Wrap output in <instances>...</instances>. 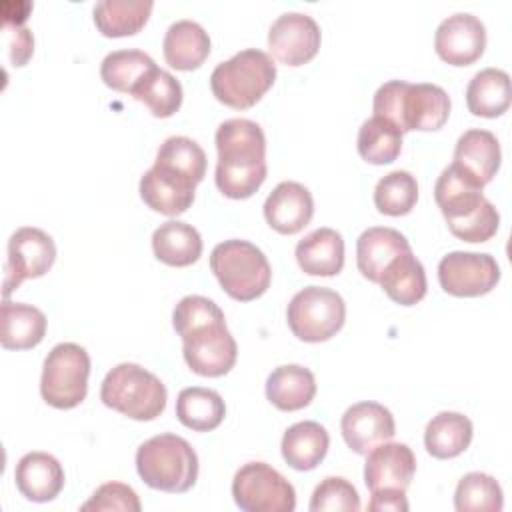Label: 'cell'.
Wrapping results in <instances>:
<instances>
[{"label": "cell", "instance_id": "obj_1", "mask_svg": "<svg viewBox=\"0 0 512 512\" xmlns=\"http://www.w3.org/2000/svg\"><path fill=\"white\" fill-rule=\"evenodd\" d=\"M216 186L232 198H250L266 180V136L260 124L248 118L224 120L216 130Z\"/></svg>", "mask_w": 512, "mask_h": 512}, {"label": "cell", "instance_id": "obj_2", "mask_svg": "<svg viewBox=\"0 0 512 512\" xmlns=\"http://www.w3.org/2000/svg\"><path fill=\"white\" fill-rule=\"evenodd\" d=\"M434 200L456 238L486 242L496 234L500 224L496 206L484 198L482 186L454 162L440 172L434 184Z\"/></svg>", "mask_w": 512, "mask_h": 512}, {"label": "cell", "instance_id": "obj_3", "mask_svg": "<svg viewBox=\"0 0 512 512\" xmlns=\"http://www.w3.org/2000/svg\"><path fill=\"white\" fill-rule=\"evenodd\" d=\"M450 96L438 84L388 80L374 92V116L390 120L404 132L438 130L450 116Z\"/></svg>", "mask_w": 512, "mask_h": 512}, {"label": "cell", "instance_id": "obj_4", "mask_svg": "<svg viewBox=\"0 0 512 512\" xmlns=\"http://www.w3.org/2000/svg\"><path fill=\"white\" fill-rule=\"evenodd\" d=\"M136 470L150 488L180 494L196 484L198 456L188 440L164 432L138 446Z\"/></svg>", "mask_w": 512, "mask_h": 512}, {"label": "cell", "instance_id": "obj_5", "mask_svg": "<svg viewBox=\"0 0 512 512\" xmlns=\"http://www.w3.org/2000/svg\"><path fill=\"white\" fill-rule=\"evenodd\" d=\"M274 80V60L258 48H244L212 70L210 88L224 106L246 110L272 88Z\"/></svg>", "mask_w": 512, "mask_h": 512}, {"label": "cell", "instance_id": "obj_6", "mask_svg": "<svg viewBox=\"0 0 512 512\" xmlns=\"http://www.w3.org/2000/svg\"><path fill=\"white\" fill-rule=\"evenodd\" d=\"M210 270L222 290L240 302L260 298L272 280L266 254L256 244L240 238L224 240L212 248Z\"/></svg>", "mask_w": 512, "mask_h": 512}, {"label": "cell", "instance_id": "obj_7", "mask_svg": "<svg viewBox=\"0 0 512 512\" xmlns=\"http://www.w3.org/2000/svg\"><path fill=\"white\" fill-rule=\"evenodd\" d=\"M100 400L104 406L132 420L146 422L164 412L168 392L162 380L150 370L134 362H122L104 376Z\"/></svg>", "mask_w": 512, "mask_h": 512}, {"label": "cell", "instance_id": "obj_8", "mask_svg": "<svg viewBox=\"0 0 512 512\" xmlns=\"http://www.w3.org/2000/svg\"><path fill=\"white\" fill-rule=\"evenodd\" d=\"M88 376L90 356L86 348L74 342H60L44 358L40 394L52 408H76L86 398Z\"/></svg>", "mask_w": 512, "mask_h": 512}, {"label": "cell", "instance_id": "obj_9", "mask_svg": "<svg viewBox=\"0 0 512 512\" xmlns=\"http://www.w3.org/2000/svg\"><path fill=\"white\" fill-rule=\"evenodd\" d=\"M286 320L298 340L324 342L344 326L346 304L332 288L306 286L288 302Z\"/></svg>", "mask_w": 512, "mask_h": 512}, {"label": "cell", "instance_id": "obj_10", "mask_svg": "<svg viewBox=\"0 0 512 512\" xmlns=\"http://www.w3.org/2000/svg\"><path fill=\"white\" fill-rule=\"evenodd\" d=\"M232 498L244 512H292L296 508L294 486L266 462H248L238 468Z\"/></svg>", "mask_w": 512, "mask_h": 512}, {"label": "cell", "instance_id": "obj_11", "mask_svg": "<svg viewBox=\"0 0 512 512\" xmlns=\"http://www.w3.org/2000/svg\"><path fill=\"white\" fill-rule=\"evenodd\" d=\"M4 264V298L26 278L44 276L56 260V244L50 234L34 226H22L8 240Z\"/></svg>", "mask_w": 512, "mask_h": 512}, {"label": "cell", "instance_id": "obj_12", "mask_svg": "<svg viewBox=\"0 0 512 512\" xmlns=\"http://www.w3.org/2000/svg\"><path fill=\"white\" fill-rule=\"evenodd\" d=\"M438 282L444 292L458 298L488 294L500 282V266L486 252H448L438 264Z\"/></svg>", "mask_w": 512, "mask_h": 512}, {"label": "cell", "instance_id": "obj_13", "mask_svg": "<svg viewBox=\"0 0 512 512\" xmlns=\"http://www.w3.org/2000/svg\"><path fill=\"white\" fill-rule=\"evenodd\" d=\"M182 354L192 372L216 378L234 368L238 344L226 328V320H220L182 336Z\"/></svg>", "mask_w": 512, "mask_h": 512}, {"label": "cell", "instance_id": "obj_14", "mask_svg": "<svg viewBox=\"0 0 512 512\" xmlns=\"http://www.w3.org/2000/svg\"><path fill=\"white\" fill-rule=\"evenodd\" d=\"M320 26L304 12L280 14L268 30V48L272 56L286 66L310 62L320 48Z\"/></svg>", "mask_w": 512, "mask_h": 512}, {"label": "cell", "instance_id": "obj_15", "mask_svg": "<svg viewBox=\"0 0 512 512\" xmlns=\"http://www.w3.org/2000/svg\"><path fill=\"white\" fill-rule=\"evenodd\" d=\"M416 472V456L404 442H382L366 454L364 482L370 494L406 492Z\"/></svg>", "mask_w": 512, "mask_h": 512}, {"label": "cell", "instance_id": "obj_16", "mask_svg": "<svg viewBox=\"0 0 512 512\" xmlns=\"http://www.w3.org/2000/svg\"><path fill=\"white\" fill-rule=\"evenodd\" d=\"M434 48L444 62L452 66H468L484 54L486 28L478 16L456 12L438 24Z\"/></svg>", "mask_w": 512, "mask_h": 512}, {"label": "cell", "instance_id": "obj_17", "mask_svg": "<svg viewBox=\"0 0 512 512\" xmlns=\"http://www.w3.org/2000/svg\"><path fill=\"white\" fill-rule=\"evenodd\" d=\"M340 430L348 448L360 456H366L378 444L394 438L396 422L386 406L364 400L352 404L342 414Z\"/></svg>", "mask_w": 512, "mask_h": 512}, {"label": "cell", "instance_id": "obj_18", "mask_svg": "<svg viewBox=\"0 0 512 512\" xmlns=\"http://www.w3.org/2000/svg\"><path fill=\"white\" fill-rule=\"evenodd\" d=\"M314 214V198L310 190L294 180H284L274 186L264 202V218L280 234H296Z\"/></svg>", "mask_w": 512, "mask_h": 512}, {"label": "cell", "instance_id": "obj_19", "mask_svg": "<svg viewBox=\"0 0 512 512\" xmlns=\"http://www.w3.org/2000/svg\"><path fill=\"white\" fill-rule=\"evenodd\" d=\"M194 192V182L156 164L140 178V198L144 204L166 216L184 214L194 202Z\"/></svg>", "mask_w": 512, "mask_h": 512}, {"label": "cell", "instance_id": "obj_20", "mask_svg": "<svg viewBox=\"0 0 512 512\" xmlns=\"http://www.w3.org/2000/svg\"><path fill=\"white\" fill-rule=\"evenodd\" d=\"M14 480L26 500L50 502L64 488V468L48 452H28L18 460Z\"/></svg>", "mask_w": 512, "mask_h": 512}, {"label": "cell", "instance_id": "obj_21", "mask_svg": "<svg viewBox=\"0 0 512 512\" xmlns=\"http://www.w3.org/2000/svg\"><path fill=\"white\" fill-rule=\"evenodd\" d=\"M408 250L412 248L402 232L388 226H372L356 240V264L364 278L378 284L388 264Z\"/></svg>", "mask_w": 512, "mask_h": 512}, {"label": "cell", "instance_id": "obj_22", "mask_svg": "<svg viewBox=\"0 0 512 512\" xmlns=\"http://www.w3.org/2000/svg\"><path fill=\"white\" fill-rule=\"evenodd\" d=\"M500 160V142L490 130L470 128L456 142L454 164L460 166L482 188L496 176Z\"/></svg>", "mask_w": 512, "mask_h": 512}, {"label": "cell", "instance_id": "obj_23", "mask_svg": "<svg viewBox=\"0 0 512 512\" xmlns=\"http://www.w3.org/2000/svg\"><path fill=\"white\" fill-rule=\"evenodd\" d=\"M296 262L304 274L336 276L344 268V240L334 228L322 226L296 244Z\"/></svg>", "mask_w": 512, "mask_h": 512}, {"label": "cell", "instance_id": "obj_24", "mask_svg": "<svg viewBox=\"0 0 512 512\" xmlns=\"http://www.w3.org/2000/svg\"><path fill=\"white\" fill-rule=\"evenodd\" d=\"M166 62L176 70H194L210 54V36L194 20L182 18L168 26L162 42Z\"/></svg>", "mask_w": 512, "mask_h": 512}, {"label": "cell", "instance_id": "obj_25", "mask_svg": "<svg viewBox=\"0 0 512 512\" xmlns=\"http://www.w3.org/2000/svg\"><path fill=\"white\" fill-rule=\"evenodd\" d=\"M316 396V378L312 370L300 364H282L266 380V398L284 412L306 408Z\"/></svg>", "mask_w": 512, "mask_h": 512}, {"label": "cell", "instance_id": "obj_26", "mask_svg": "<svg viewBox=\"0 0 512 512\" xmlns=\"http://www.w3.org/2000/svg\"><path fill=\"white\" fill-rule=\"evenodd\" d=\"M330 446V436L326 428L314 420H302L292 424L282 436V458L294 470H312L316 468Z\"/></svg>", "mask_w": 512, "mask_h": 512}, {"label": "cell", "instance_id": "obj_27", "mask_svg": "<svg viewBox=\"0 0 512 512\" xmlns=\"http://www.w3.org/2000/svg\"><path fill=\"white\" fill-rule=\"evenodd\" d=\"M200 232L182 220H168L152 234L154 256L168 266H190L202 256Z\"/></svg>", "mask_w": 512, "mask_h": 512}, {"label": "cell", "instance_id": "obj_28", "mask_svg": "<svg viewBox=\"0 0 512 512\" xmlns=\"http://www.w3.org/2000/svg\"><path fill=\"white\" fill-rule=\"evenodd\" d=\"M46 334V316L40 308L24 302H2L0 342L6 350H28L42 342Z\"/></svg>", "mask_w": 512, "mask_h": 512}, {"label": "cell", "instance_id": "obj_29", "mask_svg": "<svg viewBox=\"0 0 512 512\" xmlns=\"http://www.w3.org/2000/svg\"><path fill=\"white\" fill-rule=\"evenodd\" d=\"M472 420L460 412H438L426 424L424 446L428 454L440 460L460 456L472 442Z\"/></svg>", "mask_w": 512, "mask_h": 512}, {"label": "cell", "instance_id": "obj_30", "mask_svg": "<svg viewBox=\"0 0 512 512\" xmlns=\"http://www.w3.org/2000/svg\"><path fill=\"white\" fill-rule=\"evenodd\" d=\"M378 284L388 294V298L400 306H412L420 302L428 290L426 270L412 250L394 258L380 276Z\"/></svg>", "mask_w": 512, "mask_h": 512}, {"label": "cell", "instance_id": "obj_31", "mask_svg": "<svg viewBox=\"0 0 512 512\" xmlns=\"http://www.w3.org/2000/svg\"><path fill=\"white\" fill-rule=\"evenodd\" d=\"M510 76L500 68H484L466 86V106L474 116L496 118L510 106Z\"/></svg>", "mask_w": 512, "mask_h": 512}, {"label": "cell", "instance_id": "obj_32", "mask_svg": "<svg viewBox=\"0 0 512 512\" xmlns=\"http://www.w3.org/2000/svg\"><path fill=\"white\" fill-rule=\"evenodd\" d=\"M176 416L186 428L194 432H210L222 424L226 416V404L216 390L190 386L178 392Z\"/></svg>", "mask_w": 512, "mask_h": 512}, {"label": "cell", "instance_id": "obj_33", "mask_svg": "<svg viewBox=\"0 0 512 512\" xmlns=\"http://www.w3.org/2000/svg\"><path fill=\"white\" fill-rule=\"evenodd\" d=\"M154 8L152 0H102L94 4V24L110 38L132 36L144 28Z\"/></svg>", "mask_w": 512, "mask_h": 512}, {"label": "cell", "instance_id": "obj_34", "mask_svg": "<svg viewBox=\"0 0 512 512\" xmlns=\"http://www.w3.org/2000/svg\"><path fill=\"white\" fill-rule=\"evenodd\" d=\"M356 148L370 164H390L402 152V130L382 116H372L360 126Z\"/></svg>", "mask_w": 512, "mask_h": 512}, {"label": "cell", "instance_id": "obj_35", "mask_svg": "<svg viewBox=\"0 0 512 512\" xmlns=\"http://www.w3.org/2000/svg\"><path fill=\"white\" fill-rule=\"evenodd\" d=\"M156 68V62L150 54L138 48L114 50L104 56L100 64V76L104 84L118 92H132L136 84Z\"/></svg>", "mask_w": 512, "mask_h": 512}, {"label": "cell", "instance_id": "obj_36", "mask_svg": "<svg viewBox=\"0 0 512 512\" xmlns=\"http://www.w3.org/2000/svg\"><path fill=\"white\" fill-rule=\"evenodd\" d=\"M154 164L198 186L206 176L208 160L202 146L196 140L188 136H170L160 144Z\"/></svg>", "mask_w": 512, "mask_h": 512}, {"label": "cell", "instance_id": "obj_37", "mask_svg": "<svg viewBox=\"0 0 512 512\" xmlns=\"http://www.w3.org/2000/svg\"><path fill=\"white\" fill-rule=\"evenodd\" d=\"M130 94L148 106L156 118H168L182 106V84L168 70L158 66L148 72Z\"/></svg>", "mask_w": 512, "mask_h": 512}, {"label": "cell", "instance_id": "obj_38", "mask_svg": "<svg viewBox=\"0 0 512 512\" xmlns=\"http://www.w3.org/2000/svg\"><path fill=\"white\" fill-rule=\"evenodd\" d=\"M504 494L496 478L484 472H468L458 480L454 508L458 512H500Z\"/></svg>", "mask_w": 512, "mask_h": 512}, {"label": "cell", "instance_id": "obj_39", "mask_svg": "<svg viewBox=\"0 0 512 512\" xmlns=\"http://www.w3.org/2000/svg\"><path fill=\"white\" fill-rule=\"evenodd\" d=\"M418 200V182L408 170H392L374 186V204L380 214L404 216Z\"/></svg>", "mask_w": 512, "mask_h": 512}, {"label": "cell", "instance_id": "obj_40", "mask_svg": "<svg viewBox=\"0 0 512 512\" xmlns=\"http://www.w3.org/2000/svg\"><path fill=\"white\" fill-rule=\"evenodd\" d=\"M220 320H226L220 306L214 300L198 294L184 296L174 306V312H172V326L178 336H186L188 332L200 326H206L210 322H220Z\"/></svg>", "mask_w": 512, "mask_h": 512}, {"label": "cell", "instance_id": "obj_41", "mask_svg": "<svg viewBox=\"0 0 512 512\" xmlns=\"http://www.w3.org/2000/svg\"><path fill=\"white\" fill-rule=\"evenodd\" d=\"M308 508L310 512H324V510L356 512L360 510V496L346 478L328 476L314 488Z\"/></svg>", "mask_w": 512, "mask_h": 512}, {"label": "cell", "instance_id": "obj_42", "mask_svg": "<svg viewBox=\"0 0 512 512\" xmlns=\"http://www.w3.org/2000/svg\"><path fill=\"white\" fill-rule=\"evenodd\" d=\"M140 500L134 488L122 482H106L96 488L88 502L82 504V510H126L140 512Z\"/></svg>", "mask_w": 512, "mask_h": 512}, {"label": "cell", "instance_id": "obj_43", "mask_svg": "<svg viewBox=\"0 0 512 512\" xmlns=\"http://www.w3.org/2000/svg\"><path fill=\"white\" fill-rule=\"evenodd\" d=\"M4 36L8 44V54L14 66H24L34 52V36L22 24L4 22Z\"/></svg>", "mask_w": 512, "mask_h": 512}, {"label": "cell", "instance_id": "obj_44", "mask_svg": "<svg viewBox=\"0 0 512 512\" xmlns=\"http://www.w3.org/2000/svg\"><path fill=\"white\" fill-rule=\"evenodd\" d=\"M368 510L372 512H406L408 510V500L406 492H376L370 496Z\"/></svg>", "mask_w": 512, "mask_h": 512}]
</instances>
